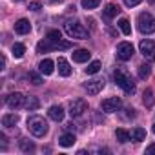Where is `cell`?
<instances>
[{"instance_id":"obj_27","label":"cell","mask_w":155,"mask_h":155,"mask_svg":"<svg viewBox=\"0 0 155 155\" xmlns=\"http://www.w3.org/2000/svg\"><path fill=\"white\" fill-rule=\"evenodd\" d=\"M150 73H151V68L148 66V64H142V66H139V77L144 81V79H148L150 77Z\"/></svg>"},{"instance_id":"obj_20","label":"cell","mask_w":155,"mask_h":155,"mask_svg":"<svg viewBox=\"0 0 155 155\" xmlns=\"http://www.w3.org/2000/svg\"><path fill=\"white\" fill-rule=\"evenodd\" d=\"M130 137H131L133 142H140V140H144V137H146V130H142V128H133V130L130 131Z\"/></svg>"},{"instance_id":"obj_30","label":"cell","mask_w":155,"mask_h":155,"mask_svg":"<svg viewBox=\"0 0 155 155\" xmlns=\"http://www.w3.org/2000/svg\"><path fill=\"white\" fill-rule=\"evenodd\" d=\"M99 6V0H82V8L84 9H95Z\"/></svg>"},{"instance_id":"obj_5","label":"cell","mask_w":155,"mask_h":155,"mask_svg":"<svg viewBox=\"0 0 155 155\" xmlns=\"http://www.w3.org/2000/svg\"><path fill=\"white\" fill-rule=\"evenodd\" d=\"M64 29H66V33H68L71 38H79V40L88 38V29H86L81 22H66Z\"/></svg>"},{"instance_id":"obj_21","label":"cell","mask_w":155,"mask_h":155,"mask_svg":"<svg viewBox=\"0 0 155 155\" xmlns=\"http://www.w3.org/2000/svg\"><path fill=\"white\" fill-rule=\"evenodd\" d=\"M58 144H60V146H64V148L73 146V144H75V135H73V133H64V135H60Z\"/></svg>"},{"instance_id":"obj_9","label":"cell","mask_w":155,"mask_h":155,"mask_svg":"<svg viewBox=\"0 0 155 155\" xmlns=\"http://www.w3.org/2000/svg\"><path fill=\"white\" fill-rule=\"evenodd\" d=\"M24 102H26V97H24L22 93H18V91L9 93V95L6 97V104H8V108H11V110L22 108V106H24Z\"/></svg>"},{"instance_id":"obj_12","label":"cell","mask_w":155,"mask_h":155,"mask_svg":"<svg viewBox=\"0 0 155 155\" xmlns=\"http://www.w3.org/2000/svg\"><path fill=\"white\" fill-rule=\"evenodd\" d=\"M29 31H31V24H29V20L20 18V20L15 22V33H18V35H26V33H29Z\"/></svg>"},{"instance_id":"obj_24","label":"cell","mask_w":155,"mask_h":155,"mask_svg":"<svg viewBox=\"0 0 155 155\" xmlns=\"http://www.w3.org/2000/svg\"><path fill=\"white\" fill-rule=\"evenodd\" d=\"M99 71H101V62H99V60L90 62L88 68H86V73H88V75H95V73H99Z\"/></svg>"},{"instance_id":"obj_16","label":"cell","mask_w":155,"mask_h":155,"mask_svg":"<svg viewBox=\"0 0 155 155\" xmlns=\"http://www.w3.org/2000/svg\"><path fill=\"white\" fill-rule=\"evenodd\" d=\"M120 13V8L117 6V4H108L106 8H104V18L106 20H111L113 17H117Z\"/></svg>"},{"instance_id":"obj_14","label":"cell","mask_w":155,"mask_h":155,"mask_svg":"<svg viewBox=\"0 0 155 155\" xmlns=\"http://www.w3.org/2000/svg\"><path fill=\"white\" fill-rule=\"evenodd\" d=\"M57 68H58V73H60L62 77H69V75H71V66H69V62H68L66 58L58 57V60H57Z\"/></svg>"},{"instance_id":"obj_31","label":"cell","mask_w":155,"mask_h":155,"mask_svg":"<svg viewBox=\"0 0 155 155\" xmlns=\"http://www.w3.org/2000/svg\"><path fill=\"white\" fill-rule=\"evenodd\" d=\"M144 104L146 106H153V97H151V90L144 91Z\"/></svg>"},{"instance_id":"obj_13","label":"cell","mask_w":155,"mask_h":155,"mask_svg":"<svg viewBox=\"0 0 155 155\" xmlns=\"http://www.w3.org/2000/svg\"><path fill=\"white\" fill-rule=\"evenodd\" d=\"M38 71H40L42 75H51V73L55 71V62L49 60V58H44V60L38 64Z\"/></svg>"},{"instance_id":"obj_15","label":"cell","mask_w":155,"mask_h":155,"mask_svg":"<svg viewBox=\"0 0 155 155\" xmlns=\"http://www.w3.org/2000/svg\"><path fill=\"white\" fill-rule=\"evenodd\" d=\"M71 55H73V60H75V62H88L90 57H91V53H90L88 49H77V51H73Z\"/></svg>"},{"instance_id":"obj_18","label":"cell","mask_w":155,"mask_h":155,"mask_svg":"<svg viewBox=\"0 0 155 155\" xmlns=\"http://www.w3.org/2000/svg\"><path fill=\"white\" fill-rule=\"evenodd\" d=\"M2 124H4L6 128H15V126L18 124V115H15V113L4 115V117H2Z\"/></svg>"},{"instance_id":"obj_35","label":"cell","mask_w":155,"mask_h":155,"mask_svg":"<svg viewBox=\"0 0 155 155\" xmlns=\"http://www.w3.org/2000/svg\"><path fill=\"white\" fill-rule=\"evenodd\" d=\"M51 4H60V2H64V0H49Z\"/></svg>"},{"instance_id":"obj_6","label":"cell","mask_w":155,"mask_h":155,"mask_svg":"<svg viewBox=\"0 0 155 155\" xmlns=\"http://www.w3.org/2000/svg\"><path fill=\"white\" fill-rule=\"evenodd\" d=\"M84 111H88V102L84 99H75L69 102V115L71 117H81V115H84Z\"/></svg>"},{"instance_id":"obj_23","label":"cell","mask_w":155,"mask_h":155,"mask_svg":"<svg viewBox=\"0 0 155 155\" xmlns=\"http://www.w3.org/2000/svg\"><path fill=\"white\" fill-rule=\"evenodd\" d=\"M115 137H117V140L119 142H128V140H131V137H130V131H126V130H122V128H119L117 131H115Z\"/></svg>"},{"instance_id":"obj_3","label":"cell","mask_w":155,"mask_h":155,"mask_svg":"<svg viewBox=\"0 0 155 155\" xmlns=\"http://www.w3.org/2000/svg\"><path fill=\"white\" fill-rule=\"evenodd\" d=\"M137 28L140 33L144 35H150V33H155V17L148 11L140 13L139 18H137Z\"/></svg>"},{"instance_id":"obj_19","label":"cell","mask_w":155,"mask_h":155,"mask_svg":"<svg viewBox=\"0 0 155 155\" xmlns=\"http://www.w3.org/2000/svg\"><path fill=\"white\" fill-rule=\"evenodd\" d=\"M24 108H26L28 111H35V110H38V108H40V102H38V99H37V97H26Z\"/></svg>"},{"instance_id":"obj_25","label":"cell","mask_w":155,"mask_h":155,"mask_svg":"<svg viewBox=\"0 0 155 155\" xmlns=\"http://www.w3.org/2000/svg\"><path fill=\"white\" fill-rule=\"evenodd\" d=\"M20 148H22V151H26V153L35 151V144H33L31 140H28V139H22V140H20Z\"/></svg>"},{"instance_id":"obj_26","label":"cell","mask_w":155,"mask_h":155,"mask_svg":"<svg viewBox=\"0 0 155 155\" xmlns=\"http://www.w3.org/2000/svg\"><path fill=\"white\" fill-rule=\"evenodd\" d=\"M119 28H120V31H122L124 35H131V26H130V22H128L126 18H120V20H119Z\"/></svg>"},{"instance_id":"obj_11","label":"cell","mask_w":155,"mask_h":155,"mask_svg":"<svg viewBox=\"0 0 155 155\" xmlns=\"http://www.w3.org/2000/svg\"><path fill=\"white\" fill-rule=\"evenodd\" d=\"M104 86H106V82H104L102 79H93V81L86 82L84 90L88 91V95H99V93L104 90Z\"/></svg>"},{"instance_id":"obj_32","label":"cell","mask_w":155,"mask_h":155,"mask_svg":"<svg viewBox=\"0 0 155 155\" xmlns=\"http://www.w3.org/2000/svg\"><path fill=\"white\" fill-rule=\"evenodd\" d=\"M142 2V0H124V4L128 6V8H135V6H139Z\"/></svg>"},{"instance_id":"obj_4","label":"cell","mask_w":155,"mask_h":155,"mask_svg":"<svg viewBox=\"0 0 155 155\" xmlns=\"http://www.w3.org/2000/svg\"><path fill=\"white\" fill-rule=\"evenodd\" d=\"M71 48V42H68V40H58V42H53V40H49V38H46V40H42V42H38V46H37V51L38 53H46V51H57V49H69Z\"/></svg>"},{"instance_id":"obj_17","label":"cell","mask_w":155,"mask_h":155,"mask_svg":"<svg viewBox=\"0 0 155 155\" xmlns=\"http://www.w3.org/2000/svg\"><path fill=\"white\" fill-rule=\"evenodd\" d=\"M48 115H49L53 120L60 122V120L64 119V110H62V106H51V108H49V111H48Z\"/></svg>"},{"instance_id":"obj_10","label":"cell","mask_w":155,"mask_h":155,"mask_svg":"<svg viewBox=\"0 0 155 155\" xmlns=\"http://www.w3.org/2000/svg\"><path fill=\"white\" fill-rule=\"evenodd\" d=\"M120 106H122L120 97H110V99H104L102 104H101L102 111H106V113H113V111H117Z\"/></svg>"},{"instance_id":"obj_2","label":"cell","mask_w":155,"mask_h":155,"mask_svg":"<svg viewBox=\"0 0 155 155\" xmlns=\"http://www.w3.org/2000/svg\"><path fill=\"white\" fill-rule=\"evenodd\" d=\"M28 130L35 135V137H44L48 133V122L44 117L40 115H33L28 119Z\"/></svg>"},{"instance_id":"obj_34","label":"cell","mask_w":155,"mask_h":155,"mask_svg":"<svg viewBox=\"0 0 155 155\" xmlns=\"http://www.w3.org/2000/svg\"><path fill=\"white\" fill-rule=\"evenodd\" d=\"M146 155H155V144H150L146 148Z\"/></svg>"},{"instance_id":"obj_28","label":"cell","mask_w":155,"mask_h":155,"mask_svg":"<svg viewBox=\"0 0 155 155\" xmlns=\"http://www.w3.org/2000/svg\"><path fill=\"white\" fill-rule=\"evenodd\" d=\"M46 38H49L53 42H58V40H62V35H60L58 29H51V31H48V37Z\"/></svg>"},{"instance_id":"obj_36","label":"cell","mask_w":155,"mask_h":155,"mask_svg":"<svg viewBox=\"0 0 155 155\" xmlns=\"http://www.w3.org/2000/svg\"><path fill=\"white\" fill-rule=\"evenodd\" d=\"M153 131H155V126H153Z\"/></svg>"},{"instance_id":"obj_29","label":"cell","mask_w":155,"mask_h":155,"mask_svg":"<svg viewBox=\"0 0 155 155\" xmlns=\"http://www.w3.org/2000/svg\"><path fill=\"white\" fill-rule=\"evenodd\" d=\"M28 79H29V81H31V84H35V86L42 84V79H40V75H38V73H35V71H29Z\"/></svg>"},{"instance_id":"obj_7","label":"cell","mask_w":155,"mask_h":155,"mask_svg":"<svg viewBox=\"0 0 155 155\" xmlns=\"http://www.w3.org/2000/svg\"><path fill=\"white\" fill-rule=\"evenodd\" d=\"M139 49H140V53L144 55V58L155 60V42H153V40H150V38L142 40V42L139 44Z\"/></svg>"},{"instance_id":"obj_1","label":"cell","mask_w":155,"mask_h":155,"mask_svg":"<svg viewBox=\"0 0 155 155\" xmlns=\"http://www.w3.org/2000/svg\"><path fill=\"white\" fill-rule=\"evenodd\" d=\"M113 79H115L117 86H119V88H122L126 93H131V95L135 93V82H133L131 75H130L126 69L117 68V69H115V73H113Z\"/></svg>"},{"instance_id":"obj_8","label":"cell","mask_w":155,"mask_h":155,"mask_svg":"<svg viewBox=\"0 0 155 155\" xmlns=\"http://www.w3.org/2000/svg\"><path fill=\"white\" fill-rule=\"evenodd\" d=\"M133 53H135V49L130 42H120L117 46V58H120V60H130L133 57Z\"/></svg>"},{"instance_id":"obj_22","label":"cell","mask_w":155,"mask_h":155,"mask_svg":"<svg viewBox=\"0 0 155 155\" xmlns=\"http://www.w3.org/2000/svg\"><path fill=\"white\" fill-rule=\"evenodd\" d=\"M11 51H13V57H15V58H22V57H24V53H26V46L17 42V44H13Z\"/></svg>"},{"instance_id":"obj_33","label":"cell","mask_w":155,"mask_h":155,"mask_svg":"<svg viewBox=\"0 0 155 155\" xmlns=\"http://www.w3.org/2000/svg\"><path fill=\"white\" fill-rule=\"evenodd\" d=\"M28 9H31V11H38V9H40V2H29Z\"/></svg>"}]
</instances>
